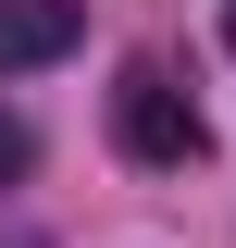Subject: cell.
Returning a JSON list of instances; mask_svg holds the SVG:
<instances>
[{
    "mask_svg": "<svg viewBox=\"0 0 236 248\" xmlns=\"http://www.w3.org/2000/svg\"><path fill=\"white\" fill-rule=\"evenodd\" d=\"M112 149L149 161V174H186V161L211 149V124H199V99H186L174 62H149V50H137V62L112 75Z\"/></svg>",
    "mask_w": 236,
    "mask_h": 248,
    "instance_id": "obj_1",
    "label": "cell"
},
{
    "mask_svg": "<svg viewBox=\"0 0 236 248\" xmlns=\"http://www.w3.org/2000/svg\"><path fill=\"white\" fill-rule=\"evenodd\" d=\"M75 25H87V0H0V75L62 62V50H75Z\"/></svg>",
    "mask_w": 236,
    "mask_h": 248,
    "instance_id": "obj_2",
    "label": "cell"
},
{
    "mask_svg": "<svg viewBox=\"0 0 236 248\" xmlns=\"http://www.w3.org/2000/svg\"><path fill=\"white\" fill-rule=\"evenodd\" d=\"M25 161H37V137H25V112H0V186H25Z\"/></svg>",
    "mask_w": 236,
    "mask_h": 248,
    "instance_id": "obj_3",
    "label": "cell"
},
{
    "mask_svg": "<svg viewBox=\"0 0 236 248\" xmlns=\"http://www.w3.org/2000/svg\"><path fill=\"white\" fill-rule=\"evenodd\" d=\"M224 50H236V0H224Z\"/></svg>",
    "mask_w": 236,
    "mask_h": 248,
    "instance_id": "obj_4",
    "label": "cell"
},
{
    "mask_svg": "<svg viewBox=\"0 0 236 248\" xmlns=\"http://www.w3.org/2000/svg\"><path fill=\"white\" fill-rule=\"evenodd\" d=\"M0 248H37V236H0Z\"/></svg>",
    "mask_w": 236,
    "mask_h": 248,
    "instance_id": "obj_5",
    "label": "cell"
}]
</instances>
